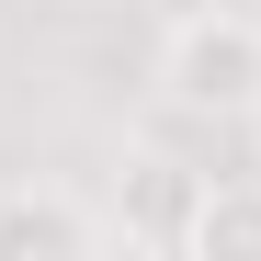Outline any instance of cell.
<instances>
[{"mask_svg": "<svg viewBox=\"0 0 261 261\" xmlns=\"http://www.w3.org/2000/svg\"><path fill=\"white\" fill-rule=\"evenodd\" d=\"M159 102L193 114V125H250L261 114V23L216 12V0L170 12V34H159Z\"/></svg>", "mask_w": 261, "mask_h": 261, "instance_id": "1", "label": "cell"}, {"mask_svg": "<svg viewBox=\"0 0 261 261\" xmlns=\"http://www.w3.org/2000/svg\"><path fill=\"white\" fill-rule=\"evenodd\" d=\"M193 261H261V170H204V216H193Z\"/></svg>", "mask_w": 261, "mask_h": 261, "instance_id": "4", "label": "cell"}, {"mask_svg": "<svg viewBox=\"0 0 261 261\" xmlns=\"http://www.w3.org/2000/svg\"><path fill=\"white\" fill-rule=\"evenodd\" d=\"M68 12H91V0H68Z\"/></svg>", "mask_w": 261, "mask_h": 261, "instance_id": "5", "label": "cell"}, {"mask_svg": "<svg viewBox=\"0 0 261 261\" xmlns=\"http://www.w3.org/2000/svg\"><path fill=\"white\" fill-rule=\"evenodd\" d=\"M80 261V250H125L114 204H91L80 182H0V261Z\"/></svg>", "mask_w": 261, "mask_h": 261, "instance_id": "2", "label": "cell"}, {"mask_svg": "<svg viewBox=\"0 0 261 261\" xmlns=\"http://www.w3.org/2000/svg\"><path fill=\"white\" fill-rule=\"evenodd\" d=\"M114 227H125V250H193V216H204V170H182L170 148H125V170H114Z\"/></svg>", "mask_w": 261, "mask_h": 261, "instance_id": "3", "label": "cell"}]
</instances>
